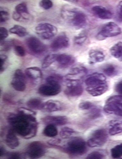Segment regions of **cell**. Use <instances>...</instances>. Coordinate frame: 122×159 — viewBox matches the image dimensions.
<instances>
[{
	"instance_id": "6da1fadb",
	"label": "cell",
	"mask_w": 122,
	"mask_h": 159,
	"mask_svg": "<svg viewBox=\"0 0 122 159\" xmlns=\"http://www.w3.org/2000/svg\"><path fill=\"white\" fill-rule=\"evenodd\" d=\"M8 120L16 133L25 138H31L36 134L38 123L36 118L23 108L18 113L10 115Z\"/></svg>"
},
{
	"instance_id": "7a4b0ae2",
	"label": "cell",
	"mask_w": 122,
	"mask_h": 159,
	"mask_svg": "<svg viewBox=\"0 0 122 159\" xmlns=\"http://www.w3.org/2000/svg\"><path fill=\"white\" fill-rule=\"evenodd\" d=\"M85 83L87 91L92 96L102 95L108 89L106 78L101 73L95 72L90 74L86 78Z\"/></svg>"
},
{
	"instance_id": "3957f363",
	"label": "cell",
	"mask_w": 122,
	"mask_h": 159,
	"mask_svg": "<svg viewBox=\"0 0 122 159\" xmlns=\"http://www.w3.org/2000/svg\"><path fill=\"white\" fill-rule=\"evenodd\" d=\"M63 18L71 26L76 28L85 27L87 24L88 18L82 11L76 7L66 5L61 11Z\"/></svg>"
},
{
	"instance_id": "277c9868",
	"label": "cell",
	"mask_w": 122,
	"mask_h": 159,
	"mask_svg": "<svg viewBox=\"0 0 122 159\" xmlns=\"http://www.w3.org/2000/svg\"><path fill=\"white\" fill-rule=\"evenodd\" d=\"M104 110L107 113L122 116V96L115 95L109 98L106 102Z\"/></svg>"
},
{
	"instance_id": "5b68a950",
	"label": "cell",
	"mask_w": 122,
	"mask_h": 159,
	"mask_svg": "<svg viewBox=\"0 0 122 159\" xmlns=\"http://www.w3.org/2000/svg\"><path fill=\"white\" fill-rule=\"evenodd\" d=\"M64 149L68 153L76 155L84 154L87 150L85 141L82 138L79 137L74 138L69 141Z\"/></svg>"
},
{
	"instance_id": "8992f818",
	"label": "cell",
	"mask_w": 122,
	"mask_h": 159,
	"mask_svg": "<svg viewBox=\"0 0 122 159\" xmlns=\"http://www.w3.org/2000/svg\"><path fill=\"white\" fill-rule=\"evenodd\" d=\"M121 28L113 22H109L105 24L97 34L96 38L99 40H102L107 38L120 34Z\"/></svg>"
},
{
	"instance_id": "52a82bcc",
	"label": "cell",
	"mask_w": 122,
	"mask_h": 159,
	"mask_svg": "<svg viewBox=\"0 0 122 159\" xmlns=\"http://www.w3.org/2000/svg\"><path fill=\"white\" fill-rule=\"evenodd\" d=\"M107 138L108 134L106 130L103 129H97L88 140L87 144L91 147L101 146L106 143Z\"/></svg>"
},
{
	"instance_id": "ba28073f",
	"label": "cell",
	"mask_w": 122,
	"mask_h": 159,
	"mask_svg": "<svg viewBox=\"0 0 122 159\" xmlns=\"http://www.w3.org/2000/svg\"><path fill=\"white\" fill-rule=\"evenodd\" d=\"M36 33L40 37L44 40H48L54 36L57 33V29L54 26L47 23L38 25L35 28Z\"/></svg>"
},
{
	"instance_id": "9c48e42d",
	"label": "cell",
	"mask_w": 122,
	"mask_h": 159,
	"mask_svg": "<svg viewBox=\"0 0 122 159\" xmlns=\"http://www.w3.org/2000/svg\"><path fill=\"white\" fill-rule=\"evenodd\" d=\"M26 44L28 49L33 54L40 55L44 53L46 47L38 39L34 36L28 37L26 40Z\"/></svg>"
},
{
	"instance_id": "30bf717a",
	"label": "cell",
	"mask_w": 122,
	"mask_h": 159,
	"mask_svg": "<svg viewBox=\"0 0 122 159\" xmlns=\"http://www.w3.org/2000/svg\"><path fill=\"white\" fill-rule=\"evenodd\" d=\"M66 80V88L64 91L65 94L70 97H76L82 94L83 89L81 81L67 78Z\"/></svg>"
},
{
	"instance_id": "8fae6325",
	"label": "cell",
	"mask_w": 122,
	"mask_h": 159,
	"mask_svg": "<svg viewBox=\"0 0 122 159\" xmlns=\"http://www.w3.org/2000/svg\"><path fill=\"white\" fill-rule=\"evenodd\" d=\"M46 152L45 145L39 141H34L30 143L27 149V153L31 158H38L43 156Z\"/></svg>"
},
{
	"instance_id": "7c38bea8",
	"label": "cell",
	"mask_w": 122,
	"mask_h": 159,
	"mask_svg": "<svg viewBox=\"0 0 122 159\" xmlns=\"http://www.w3.org/2000/svg\"><path fill=\"white\" fill-rule=\"evenodd\" d=\"M60 83L46 82L41 85L38 88V93L43 96H50L56 95L61 91Z\"/></svg>"
},
{
	"instance_id": "4fadbf2b",
	"label": "cell",
	"mask_w": 122,
	"mask_h": 159,
	"mask_svg": "<svg viewBox=\"0 0 122 159\" xmlns=\"http://www.w3.org/2000/svg\"><path fill=\"white\" fill-rule=\"evenodd\" d=\"M11 85L15 90L20 92L24 91L26 88L25 75L20 69L16 70L14 73Z\"/></svg>"
},
{
	"instance_id": "5bb4252c",
	"label": "cell",
	"mask_w": 122,
	"mask_h": 159,
	"mask_svg": "<svg viewBox=\"0 0 122 159\" xmlns=\"http://www.w3.org/2000/svg\"><path fill=\"white\" fill-rule=\"evenodd\" d=\"M70 45L69 40L65 33H63L56 37L50 44L51 48L57 51L68 47Z\"/></svg>"
},
{
	"instance_id": "9a60e30c",
	"label": "cell",
	"mask_w": 122,
	"mask_h": 159,
	"mask_svg": "<svg viewBox=\"0 0 122 159\" xmlns=\"http://www.w3.org/2000/svg\"><path fill=\"white\" fill-rule=\"evenodd\" d=\"M41 119L43 123L47 125L61 126L65 125L68 122V119L65 116H48Z\"/></svg>"
},
{
	"instance_id": "2e32d148",
	"label": "cell",
	"mask_w": 122,
	"mask_h": 159,
	"mask_svg": "<svg viewBox=\"0 0 122 159\" xmlns=\"http://www.w3.org/2000/svg\"><path fill=\"white\" fill-rule=\"evenodd\" d=\"M93 13L97 17L102 19H109L113 16L112 13L104 6L96 5L92 8Z\"/></svg>"
},
{
	"instance_id": "e0dca14e",
	"label": "cell",
	"mask_w": 122,
	"mask_h": 159,
	"mask_svg": "<svg viewBox=\"0 0 122 159\" xmlns=\"http://www.w3.org/2000/svg\"><path fill=\"white\" fill-rule=\"evenodd\" d=\"M86 69L83 66H77L72 68L66 76V78L81 81L86 74Z\"/></svg>"
},
{
	"instance_id": "ac0fdd59",
	"label": "cell",
	"mask_w": 122,
	"mask_h": 159,
	"mask_svg": "<svg viewBox=\"0 0 122 159\" xmlns=\"http://www.w3.org/2000/svg\"><path fill=\"white\" fill-rule=\"evenodd\" d=\"M56 61L61 68H66L73 65L75 61L72 55L66 54L57 55Z\"/></svg>"
},
{
	"instance_id": "d6986e66",
	"label": "cell",
	"mask_w": 122,
	"mask_h": 159,
	"mask_svg": "<svg viewBox=\"0 0 122 159\" xmlns=\"http://www.w3.org/2000/svg\"><path fill=\"white\" fill-rule=\"evenodd\" d=\"M105 56L102 51L97 49H91L88 52L89 62L93 64L103 61Z\"/></svg>"
},
{
	"instance_id": "ffe728a7",
	"label": "cell",
	"mask_w": 122,
	"mask_h": 159,
	"mask_svg": "<svg viewBox=\"0 0 122 159\" xmlns=\"http://www.w3.org/2000/svg\"><path fill=\"white\" fill-rule=\"evenodd\" d=\"M25 74L29 78L37 82L41 80L42 76L41 70L37 67L27 68L25 70Z\"/></svg>"
},
{
	"instance_id": "44dd1931",
	"label": "cell",
	"mask_w": 122,
	"mask_h": 159,
	"mask_svg": "<svg viewBox=\"0 0 122 159\" xmlns=\"http://www.w3.org/2000/svg\"><path fill=\"white\" fill-rule=\"evenodd\" d=\"M15 133L14 130L13 128H11L8 131L6 137V143L9 147L12 149H14L17 147L20 143Z\"/></svg>"
},
{
	"instance_id": "7402d4cb",
	"label": "cell",
	"mask_w": 122,
	"mask_h": 159,
	"mask_svg": "<svg viewBox=\"0 0 122 159\" xmlns=\"http://www.w3.org/2000/svg\"><path fill=\"white\" fill-rule=\"evenodd\" d=\"M63 105L60 102L50 100L44 103L42 110L48 112H52L62 109Z\"/></svg>"
},
{
	"instance_id": "603a6c76",
	"label": "cell",
	"mask_w": 122,
	"mask_h": 159,
	"mask_svg": "<svg viewBox=\"0 0 122 159\" xmlns=\"http://www.w3.org/2000/svg\"><path fill=\"white\" fill-rule=\"evenodd\" d=\"M122 132V121L113 120L110 122L109 133L114 135Z\"/></svg>"
},
{
	"instance_id": "cb8c5ba5",
	"label": "cell",
	"mask_w": 122,
	"mask_h": 159,
	"mask_svg": "<svg viewBox=\"0 0 122 159\" xmlns=\"http://www.w3.org/2000/svg\"><path fill=\"white\" fill-rule=\"evenodd\" d=\"M111 55L120 61H122V42L119 41L113 45L110 50Z\"/></svg>"
},
{
	"instance_id": "d4e9b609",
	"label": "cell",
	"mask_w": 122,
	"mask_h": 159,
	"mask_svg": "<svg viewBox=\"0 0 122 159\" xmlns=\"http://www.w3.org/2000/svg\"><path fill=\"white\" fill-rule=\"evenodd\" d=\"M26 104L29 108L32 110H42L44 103L39 99L33 98L29 100Z\"/></svg>"
},
{
	"instance_id": "484cf974",
	"label": "cell",
	"mask_w": 122,
	"mask_h": 159,
	"mask_svg": "<svg viewBox=\"0 0 122 159\" xmlns=\"http://www.w3.org/2000/svg\"><path fill=\"white\" fill-rule=\"evenodd\" d=\"M16 12L20 14L24 18L25 21L29 19L28 16L30 13L28 12L26 4L24 2L17 5L15 7Z\"/></svg>"
},
{
	"instance_id": "4316f807",
	"label": "cell",
	"mask_w": 122,
	"mask_h": 159,
	"mask_svg": "<svg viewBox=\"0 0 122 159\" xmlns=\"http://www.w3.org/2000/svg\"><path fill=\"white\" fill-rule=\"evenodd\" d=\"M10 33L16 34L20 37H23L27 34L26 29L24 27L18 25H15L9 29Z\"/></svg>"
},
{
	"instance_id": "83f0119b",
	"label": "cell",
	"mask_w": 122,
	"mask_h": 159,
	"mask_svg": "<svg viewBox=\"0 0 122 159\" xmlns=\"http://www.w3.org/2000/svg\"><path fill=\"white\" fill-rule=\"evenodd\" d=\"M102 70L106 74L111 77L116 75L118 73L116 66L112 64L106 65L103 67Z\"/></svg>"
},
{
	"instance_id": "f1b7e54d",
	"label": "cell",
	"mask_w": 122,
	"mask_h": 159,
	"mask_svg": "<svg viewBox=\"0 0 122 159\" xmlns=\"http://www.w3.org/2000/svg\"><path fill=\"white\" fill-rule=\"evenodd\" d=\"M43 134L46 136L53 137L57 134L58 131L55 125H48L44 129Z\"/></svg>"
},
{
	"instance_id": "f546056e",
	"label": "cell",
	"mask_w": 122,
	"mask_h": 159,
	"mask_svg": "<svg viewBox=\"0 0 122 159\" xmlns=\"http://www.w3.org/2000/svg\"><path fill=\"white\" fill-rule=\"evenodd\" d=\"M20 43L17 40L14 39V50L15 53L18 56L22 57L25 55V51L23 46L20 44Z\"/></svg>"
},
{
	"instance_id": "4dcf8cb0",
	"label": "cell",
	"mask_w": 122,
	"mask_h": 159,
	"mask_svg": "<svg viewBox=\"0 0 122 159\" xmlns=\"http://www.w3.org/2000/svg\"><path fill=\"white\" fill-rule=\"evenodd\" d=\"M57 54H52L48 55L43 60L42 67L43 68H47L53 63L56 61Z\"/></svg>"
},
{
	"instance_id": "1f68e13d",
	"label": "cell",
	"mask_w": 122,
	"mask_h": 159,
	"mask_svg": "<svg viewBox=\"0 0 122 159\" xmlns=\"http://www.w3.org/2000/svg\"><path fill=\"white\" fill-rule=\"evenodd\" d=\"M111 155L114 158H120L122 156V143L118 145L111 150Z\"/></svg>"
},
{
	"instance_id": "d6a6232c",
	"label": "cell",
	"mask_w": 122,
	"mask_h": 159,
	"mask_svg": "<svg viewBox=\"0 0 122 159\" xmlns=\"http://www.w3.org/2000/svg\"><path fill=\"white\" fill-rule=\"evenodd\" d=\"M88 38L87 36L84 33H81L75 36L74 39L75 44L78 46L83 44Z\"/></svg>"
},
{
	"instance_id": "836d02e7",
	"label": "cell",
	"mask_w": 122,
	"mask_h": 159,
	"mask_svg": "<svg viewBox=\"0 0 122 159\" xmlns=\"http://www.w3.org/2000/svg\"><path fill=\"white\" fill-rule=\"evenodd\" d=\"M75 133V131L72 128L65 127L62 128L60 132V135L63 138H69Z\"/></svg>"
},
{
	"instance_id": "e575fe53",
	"label": "cell",
	"mask_w": 122,
	"mask_h": 159,
	"mask_svg": "<svg viewBox=\"0 0 122 159\" xmlns=\"http://www.w3.org/2000/svg\"><path fill=\"white\" fill-rule=\"evenodd\" d=\"M89 110L88 115L91 118L95 119L101 116V111L99 108L95 105Z\"/></svg>"
},
{
	"instance_id": "d590c367",
	"label": "cell",
	"mask_w": 122,
	"mask_h": 159,
	"mask_svg": "<svg viewBox=\"0 0 122 159\" xmlns=\"http://www.w3.org/2000/svg\"><path fill=\"white\" fill-rule=\"evenodd\" d=\"M63 80L62 77L60 75L53 74L48 76L46 79V82L60 83Z\"/></svg>"
},
{
	"instance_id": "8d00e7d4",
	"label": "cell",
	"mask_w": 122,
	"mask_h": 159,
	"mask_svg": "<svg viewBox=\"0 0 122 159\" xmlns=\"http://www.w3.org/2000/svg\"><path fill=\"white\" fill-rule=\"evenodd\" d=\"M116 18L118 21L122 22V1H120L117 6Z\"/></svg>"
},
{
	"instance_id": "74e56055",
	"label": "cell",
	"mask_w": 122,
	"mask_h": 159,
	"mask_svg": "<svg viewBox=\"0 0 122 159\" xmlns=\"http://www.w3.org/2000/svg\"><path fill=\"white\" fill-rule=\"evenodd\" d=\"M104 155L101 152L98 151H94L90 153L87 156L86 159H99L104 157Z\"/></svg>"
},
{
	"instance_id": "f35d334b",
	"label": "cell",
	"mask_w": 122,
	"mask_h": 159,
	"mask_svg": "<svg viewBox=\"0 0 122 159\" xmlns=\"http://www.w3.org/2000/svg\"><path fill=\"white\" fill-rule=\"evenodd\" d=\"M95 105L92 102L88 101L83 102L79 105V108L82 110H89L93 107Z\"/></svg>"
},
{
	"instance_id": "ab89813d",
	"label": "cell",
	"mask_w": 122,
	"mask_h": 159,
	"mask_svg": "<svg viewBox=\"0 0 122 159\" xmlns=\"http://www.w3.org/2000/svg\"><path fill=\"white\" fill-rule=\"evenodd\" d=\"M40 6L45 9H48L51 8L53 6L52 1L49 0H43L39 3Z\"/></svg>"
},
{
	"instance_id": "60d3db41",
	"label": "cell",
	"mask_w": 122,
	"mask_h": 159,
	"mask_svg": "<svg viewBox=\"0 0 122 159\" xmlns=\"http://www.w3.org/2000/svg\"><path fill=\"white\" fill-rule=\"evenodd\" d=\"M9 15L6 10H2L0 11V22L1 23L5 22L9 19Z\"/></svg>"
},
{
	"instance_id": "b9f144b4",
	"label": "cell",
	"mask_w": 122,
	"mask_h": 159,
	"mask_svg": "<svg viewBox=\"0 0 122 159\" xmlns=\"http://www.w3.org/2000/svg\"><path fill=\"white\" fill-rule=\"evenodd\" d=\"M8 36V32L6 29L4 27L0 28V41L4 40Z\"/></svg>"
},
{
	"instance_id": "7bdbcfd3",
	"label": "cell",
	"mask_w": 122,
	"mask_h": 159,
	"mask_svg": "<svg viewBox=\"0 0 122 159\" xmlns=\"http://www.w3.org/2000/svg\"><path fill=\"white\" fill-rule=\"evenodd\" d=\"M7 58V56L4 55H0V72H2L4 70V65Z\"/></svg>"
},
{
	"instance_id": "ee69618b",
	"label": "cell",
	"mask_w": 122,
	"mask_h": 159,
	"mask_svg": "<svg viewBox=\"0 0 122 159\" xmlns=\"http://www.w3.org/2000/svg\"><path fill=\"white\" fill-rule=\"evenodd\" d=\"M12 16L13 19L16 21H25L23 17L16 11L13 12Z\"/></svg>"
},
{
	"instance_id": "f6af8a7d",
	"label": "cell",
	"mask_w": 122,
	"mask_h": 159,
	"mask_svg": "<svg viewBox=\"0 0 122 159\" xmlns=\"http://www.w3.org/2000/svg\"><path fill=\"white\" fill-rule=\"evenodd\" d=\"M115 89L118 94L122 96V80L120 81L116 84Z\"/></svg>"
},
{
	"instance_id": "bcb514c9",
	"label": "cell",
	"mask_w": 122,
	"mask_h": 159,
	"mask_svg": "<svg viewBox=\"0 0 122 159\" xmlns=\"http://www.w3.org/2000/svg\"><path fill=\"white\" fill-rule=\"evenodd\" d=\"M9 158L10 159H19L20 158V153L17 152H12L9 154Z\"/></svg>"
}]
</instances>
